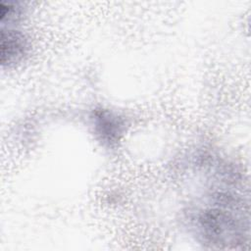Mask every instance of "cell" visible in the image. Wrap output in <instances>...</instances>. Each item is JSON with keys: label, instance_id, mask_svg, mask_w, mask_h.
Masks as SVG:
<instances>
[{"label": "cell", "instance_id": "1", "mask_svg": "<svg viewBox=\"0 0 251 251\" xmlns=\"http://www.w3.org/2000/svg\"><path fill=\"white\" fill-rule=\"evenodd\" d=\"M2 60L8 57V63L16 60L25 53V41L23 37L16 33L9 32L7 38L2 35Z\"/></svg>", "mask_w": 251, "mask_h": 251}]
</instances>
